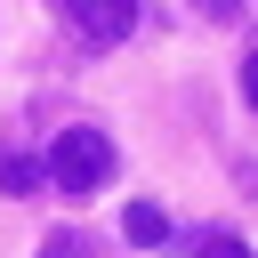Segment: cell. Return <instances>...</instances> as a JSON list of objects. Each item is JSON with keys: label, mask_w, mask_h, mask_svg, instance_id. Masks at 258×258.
I'll return each instance as SVG.
<instances>
[{"label": "cell", "mask_w": 258, "mask_h": 258, "mask_svg": "<svg viewBox=\"0 0 258 258\" xmlns=\"http://www.w3.org/2000/svg\"><path fill=\"white\" fill-rule=\"evenodd\" d=\"M194 258H250V250H242L234 234H202V242H194Z\"/></svg>", "instance_id": "cell-5"}, {"label": "cell", "mask_w": 258, "mask_h": 258, "mask_svg": "<svg viewBox=\"0 0 258 258\" xmlns=\"http://www.w3.org/2000/svg\"><path fill=\"white\" fill-rule=\"evenodd\" d=\"M242 97H250V105H258V56H250V64H242Z\"/></svg>", "instance_id": "cell-6"}, {"label": "cell", "mask_w": 258, "mask_h": 258, "mask_svg": "<svg viewBox=\"0 0 258 258\" xmlns=\"http://www.w3.org/2000/svg\"><path fill=\"white\" fill-rule=\"evenodd\" d=\"M48 177H56V194H73V202L97 194V185L113 177V137L89 129V121H81V129H56V145H48Z\"/></svg>", "instance_id": "cell-1"}, {"label": "cell", "mask_w": 258, "mask_h": 258, "mask_svg": "<svg viewBox=\"0 0 258 258\" xmlns=\"http://www.w3.org/2000/svg\"><path fill=\"white\" fill-rule=\"evenodd\" d=\"M64 16H73V32L97 40V48H113V40L137 32V0H64Z\"/></svg>", "instance_id": "cell-2"}, {"label": "cell", "mask_w": 258, "mask_h": 258, "mask_svg": "<svg viewBox=\"0 0 258 258\" xmlns=\"http://www.w3.org/2000/svg\"><path fill=\"white\" fill-rule=\"evenodd\" d=\"M32 177H40V161L16 137H0V194H32Z\"/></svg>", "instance_id": "cell-3"}, {"label": "cell", "mask_w": 258, "mask_h": 258, "mask_svg": "<svg viewBox=\"0 0 258 258\" xmlns=\"http://www.w3.org/2000/svg\"><path fill=\"white\" fill-rule=\"evenodd\" d=\"M121 234H129V242H145V250H153V242H169V218H161V210H153V202H129V210H121Z\"/></svg>", "instance_id": "cell-4"}]
</instances>
